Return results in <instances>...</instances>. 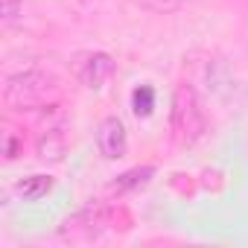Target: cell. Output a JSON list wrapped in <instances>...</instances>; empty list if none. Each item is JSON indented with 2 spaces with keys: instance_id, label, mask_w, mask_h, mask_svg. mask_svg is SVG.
I'll list each match as a JSON object with an SVG mask.
<instances>
[{
  "instance_id": "obj_2",
  "label": "cell",
  "mask_w": 248,
  "mask_h": 248,
  "mask_svg": "<svg viewBox=\"0 0 248 248\" xmlns=\"http://www.w3.org/2000/svg\"><path fill=\"white\" fill-rule=\"evenodd\" d=\"M50 91V79L41 73V70H24V73H15L6 79V88H3V99L9 108H35L44 102Z\"/></svg>"
},
{
  "instance_id": "obj_1",
  "label": "cell",
  "mask_w": 248,
  "mask_h": 248,
  "mask_svg": "<svg viewBox=\"0 0 248 248\" xmlns=\"http://www.w3.org/2000/svg\"><path fill=\"white\" fill-rule=\"evenodd\" d=\"M207 129L204 111L199 105V96L190 85H178L172 93V111H170V132L175 146H193Z\"/></svg>"
},
{
  "instance_id": "obj_12",
  "label": "cell",
  "mask_w": 248,
  "mask_h": 248,
  "mask_svg": "<svg viewBox=\"0 0 248 248\" xmlns=\"http://www.w3.org/2000/svg\"><path fill=\"white\" fill-rule=\"evenodd\" d=\"M140 3L146 9H152V12H172V9H178L184 3V0H140Z\"/></svg>"
},
{
  "instance_id": "obj_4",
  "label": "cell",
  "mask_w": 248,
  "mask_h": 248,
  "mask_svg": "<svg viewBox=\"0 0 248 248\" xmlns=\"http://www.w3.org/2000/svg\"><path fill=\"white\" fill-rule=\"evenodd\" d=\"M96 149L105 161H117L129 149V135L120 117H105L96 126Z\"/></svg>"
},
{
  "instance_id": "obj_9",
  "label": "cell",
  "mask_w": 248,
  "mask_h": 248,
  "mask_svg": "<svg viewBox=\"0 0 248 248\" xmlns=\"http://www.w3.org/2000/svg\"><path fill=\"white\" fill-rule=\"evenodd\" d=\"M152 108H155V91H152L149 85L135 88V93H132V111H135L138 117H149Z\"/></svg>"
},
{
  "instance_id": "obj_10",
  "label": "cell",
  "mask_w": 248,
  "mask_h": 248,
  "mask_svg": "<svg viewBox=\"0 0 248 248\" xmlns=\"http://www.w3.org/2000/svg\"><path fill=\"white\" fill-rule=\"evenodd\" d=\"M21 146H24V143H21L18 132H15V129H6V132H3V158H6V161H15V158L21 155Z\"/></svg>"
},
{
  "instance_id": "obj_3",
  "label": "cell",
  "mask_w": 248,
  "mask_h": 248,
  "mask_svg": "<svg viewBox=\"0 0 248 248\" xmlns=\"http://www.w3.org/2000/svg\"><path fill=\"white\" fill-rule=\"evenodd\" d=\"M111 225V207L105 204H91L85 210H79L76 216H70L62 228L64 239H96L102 236V231Z\"/></svg>"
},
{
  "instance_id": "obj_5",
  "label": "cell",
  "mask_w": 248,
  "mask_h": 248,
  "mask_svg": "<svg viewBox=\"0 0 248 248\" xmlns=\"http://www.w3.org/2000/svg\"><path fill=\"white\" fill-rule=\"evenodd\" d=\"M111 76H114V59L108 53H88L76 62V79L91 91L105 88Z\"/></svg>"
},
{
  "instance_id": "obj_8",
  "label": "cell",
  "mask_w": 248,
  "mask_h": 248,
  "mask_svg": "<svg viewBox=\"0 0 248 248\" xmlns=\"http://www.w3.org/2000/svg\"><path fill=\"white\" fill-rule=\"evenodd\" d=\"M152 172H155L152 167H138V170H129V172H123V175L114 181V190H117V193H126V190L143 187V184L149 181V175H152Z\"/></svg>"
},
{
  "instance_id": "obj_11",
  "label": "cell",
  "mask_w": 248,
  "mask_h": 248,
  "mask_svg": "<svg viewBox=\"0 0 248 248\" xmlns=\"http://www.w3.org/2000/svg\"><path fill=\"white\" fill-rule=\"evenodd\" d=\"M21 12H24V6L18 0H3V24L6 27H15L21 21Z\"/></svg>"
},
{
  "instance_id": "obj_6",
  "label": "cell",
  "mask_w": 248,
  "mask_h": 248,
  "mask_svg": "<svg viewBox=\"0 0 248 248\" xmlns=\"http://www.w3.org/2000/svg\"><path fill=\"white\" fill-rule=\"evenodd\" d=\"M35 152H38L41 161L59 164V161L67 155V140H64L62 126H47V129L38 135V140H35Z\"/></svg>"
},
{
  "instance_id": "obj_7",
  "label": "cell",
  "mask_w": 248,
  "mask_h": 248,
  "mask_svg": "<svg viewBox=\"0 0 248 248\" xmlns=\"http://www.w3.org/2000/svg\"><path fill=\"white\" fill-rule=\"evenodd\" d=\"M50 190H53V178H50V175H30V178L18 181V196H21L24 202H38V199H44Z\"/></svg>"
}]
</instances>
